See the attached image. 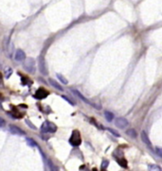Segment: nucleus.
I'll return each instance as SVG.
<instances>
[{
  "mask_svg": "<svg viewBox=\"0 0 162 171\" xmlns=\"http://www.w3.org/2000/svg\"><path fill=\"white\" fill-rule=\"evenodd\" d=\"M24 68L29 73L33 74L35 72V61L33 59H26L24 61Z\"/></svg>",
  "mask_w": 162,
  "mask_h": 171,
  "instance_id": "1",
  "label": "nucleus"
},
{
  "mask_svg": "<svg viewBox=\"0 0 162 171\" xmlns=\"http://www.w3.org/2000/svg\"><path fill=\"white\" fill-rule=\"evenodd\" d=\"M69 143L74 147H78L80 146L82 143V138L80 135V132L78 131H74L72 132V135L69 138Z\"/></svg>",
  "mask_w": 162,
  "mask_h": 171,
  "instance_id": "2",
  "label": "nucleus"
},
{
  "mask_svg": "<svg viewBox=\"0 0 162 171\" xmlns=\"http://www.w3.org/2000/svg\"><path fill=\"white\" fill-rule=\"evenodd\" d=\"M41 131L43 132H55L57 131V127L51 122H46L42 125Z\"/></svg>",
  "mask_w": 162,
  "mask_h": 171,
  "instance_id": "3",
  "label": "nucleus"
},
{
  "mask_svg": "<svg viewBox=\"0 0 162 171\" xmlns=\"http://www.w3.org/2000/svg\"><path fill=\"white\" fill-rule=\"evenodd\" d=\"M115 125H116L117 128L123 129L128 127L129 123H128L126 118H124V117H119V118L116 119V120H115Z\"/></svg>",
  "mask_w": 162,
  "mask_h": 171,
  "instance_id": "4",
  "label": "nucleus"
},
{
  "mask_svg": "<svg viewBox=\"0 0 162 171\" xmlns=\"http://www.w3.org/2000/svg\"><path fill=\"white\" fill-rule=\"evenodd\" d=\"M72 92H73V94H74V95H76L78 97H79L80 98V99L81 100H82L83 102H85V103H86V104H89V105H91V106H93L94 108H96V109H100V108H99V107H97V106H95V105H94L93 104V103L92 102H90L89 100H88L87 99V98L85 96H82V94H81V93L79 92V91H78V90H75V89H73L72 90Z\"/></svg>",
  "mask_w": 162,
  "mask_h": 171,
  "instance_id": "5",
  "label": "nucleus"
},
{
  "mask_svg": "<svg viewBox=\"0 0 162 171\" xmlns=\"http://www.w3.org/2000/svg\"><path fill=\"white\" fill-rule=\"evenodd\" d=\"M39 70L40 72L43 75H48L49 72L46 70V63H45V60H44V57L41 56L39 58Z\"/></svg>",
  "mask_w": 162,
  "mask_h": 171,
  "instance_id": "6",
  "label": "nucleus"
},
{
  "mask_svg": "<svg viewBox=\"0 0 162 171\" xmlns=\"http://www.w3.org/2000/svg\"><path fill=\"white\" fill-rule=\"evenodd\" d=\"M9 131L13 134H15V135H25L26 134L23 129H21L20 128H18L17 126H14V125H10Z\"/></svg>",
  "mask_w": 162,
  "mask_h": 171,
  "instance_id": "7",
  "label": "nucleus"
},
{
  "mask_svg": "<svg viewBox=\"0 0 162 171\" xmlns=\"http://www.w3.org/2000/svg\"><path fill=\"white\" fill-rule=\"evenodd\" d=\"M48 96H49L48 91H46V89H44V88H39L34 96L36 98H38V99H44V98H46Z\"/></svg>",
  "mask_w": 162,
  "mask_h": 171,
  "instance_id": "8",
  "label": "nucleus"
},
{
  "mask_svg": "<svg viewBox=\"0 0 162 171\" xmlns=\"http://www.w3.org/2000/svg\"><path fill=\"white\" fill-rule=\"evenodd\" d=\"M15 60L18 61H22L26 60V54L23 50L21 49H17L16 52H15Z\"/></svg>",
  "mask_w": 162,
  "mask_h": 171,
  "instance_id": "9",
  "label": "nucleus"
},
{
  "mask_svg": "<svg viewBox=\"0 0 162 171\" xmlns=\"http://www.w3.org/2000/svg\"><path fill=\"white\" fill-rule=\"evenodd\" d=\"M140 136H141V140H142V142L145 144V145H147L148 147H152V143H151L150 141V139L147 135V133H146L145 132H141V134H140Z\"/></svg>",
  "mask_w": 162,
  "mask_h": 171,
  "instance_id": "10",
  "label": "nucleus"
},
{
  "mask_svg": "<svg viewBox=\"0 0 162 171\" xmlns=\"http://www.w3.org/2000/svg\"><path fill=\"white\" fill-rule=\"evenodd\" d=\"M49 82H50V85L52 86V87H54L55 89H57L58 91H64V89H63V87L58 83V82H56L55 80H53L52 79H49Z\"/></svg>",
  "mask_w": 162,
  "mask_h": 171,
  "instance_id": "11",
  "label": "nucleus"
},
{
  "mask_svg": "<svg viewBox=\"0 0 162 171\" xmlns=\"http://www.w3.org/2000/svg\"><path fill=\"white\" fill-rule=\"evenodd\" d=\"M126 134H127L129 137H131V138H133V139L137 138V136H138L137 131H135V129H129L128 131L126 132Z\"/></svg>",
  "mask_w": 162,
  "mask_h": 171,
  "instance_id": "12",
  "label": "nucleus"
},
{
  "mask_svg": "<svg viewBox=\"0 0 162 171\" xmlns=\"http://www.w3.org/2000/svg\"><path fill=\"white\" fill-rule=\"evenodd\" d=\"M104 116H105L106 120L109 121V122H111L113 119H114V115H113L111 112H108V111H106L105 113H104Z\"/></svg>",
  "mask_w": 162,
  "mask_h": 171,
  "instance_id": "13",
  "label": "nucleus"
},
{
  "mask_svg": "<svg viewBox=\"0 0 162 171\" xmlns=\"http://www.w3.org/2000/svg\"><path fill=\"white\" fill-rule=\"evenodd\" d=\"M148 169L150 171H162L161 167H159L158 165H156V164H149Z\"/></svg>",
  "mask_w": 162,
  "mask_h": 171,
  "instance_id": "14",
  "label": "nucleus"
},
{
  "mask_svg": "<svg viewBox=\"0 0 162 171\" xmlns=\"http://www.w3.org/2000/svg\"><path fill=\"white\" fill-rule=\"evenodd\" d=\"M48 164H49V167L50 171H59L56 165L53 163H52L50 160H48Z\"/></svg>",
  "mask_w": 162,
  "mask_h": 171,
  "instance_id": "15",
  "label": "nucleus"
},
{
  "mask_svg": "<svg viewBox=\"0 0 162 171\" xmlns=\"http://www.w3.org/2000/svg\"><path fill=\"white\" fill-rule=\"evenodd\" d=\"M57 77H58V80L62 82L63 84H67L68 83V81H67V80L66 79V77L63 76V75H61V74H57Z\"/></svg>",
  "mask_w": 162,
  "mask_h": 171,
  "instance_id": "16",
  "label": "nucleus"
},
{
  "mask_svg": "<svg viewBox=\"0 0 162 171\" xmlns=\"http://www.w3.org/2000/svg\"><path fill=\"white\" fill-rule=\"evenodd\" d=\"M27 143L30 147H37V144H36V142L31 138H27Z\"/></svg>",
  "mask_w": 162,
  "mask_h": 171,
  "instance_id": "17",
  "label": "nucleus"
},
{
  "mask_svg": "<svg viewBox=\"0 0 162 171\" xmlns=\"http://www.w3.org/2000/svg\"><path fill=\"white\" fill-rule=\"evenodd\" d=\"M106 129L109 132H111L114 136H116V137H119L121 135H119V133L117 132V131H115V129H110V128H106Z\"/></svg>",
  "mask_w": 162,
  "mask_h": 171,
  "instance_id": "18",
  "label": "nucleus"
},
{
  "mask_svg": "<svg viewBox=\"0 0 162 171\" xmlns=\"http://www.w3.org/2000/svg\"><path fill=\"white\" fill-rule=\"evenodd\" d=\"M26 124H27V125L30 128V129H34V131H35V129H37V128H36L35 127V125H33V124L32 123H31L29 120V119H26Z\"/></svg>",
  "mask_w": 162,
  "mask_h": 171,
  "instance_id": "19",
  "label": "nucleus"
},
{
  "mask_svg": "<svg viewBox=\"0 0 162 171\" xmlns=\"http://www.w3.org/2000/svg\"><path fill=\"white\" fill-rule=\"evenodd\" d=\"M12 73H13V70L10 67H8V68H6V70H5V76H6V77H9L12 75Z\"/></svg>",
  "mask_w": 162,
  "mask_h": 171,
  "instance_id": "20",
  "label": "nucleus"
},
{
  "mask_svg": "<svg viewBox=\"0 0 162 171\" xmlns=\"http://www.w3.org/2000/svg\"><path fill=\"white\" fill-rule=\"evenodd\" d=\"M118 162H119V164H121V167H127L126 161H125V160H123V159H122V160H118Z\"/></svg>",
  "mask_w": 162,
  "mask_h": 171,
  "instance_id": "21",
  "label": "nucleus"
},
{
  "mask_svg": "<svg viewBox=\"0 0 162 171\" xmlns=\"http://www.w3.org/2000/svg\"><path fill=\"white\" fill-rule=\"evenodd\" d=\"M155 152H156V154H158L159 157L162 158V148H155Z\"/></svg>",
  "mask_w": 162,
  "mask_h": 171,
  "instance_id": "22",
  "label": "nucleus"
},
{
  "mask_svg": "<svg viewBox=\"0 0 162 171\" xmlns=\"http://www.w3.org/2000/svg\"><path fill=\"white\" fill-rule=\"evenodd\" d=\"M62 97H63V98H64V99H65V100H66L67 102H68L70 105H74V102H73V101H71V100H70V99H69V98H68V97H67V96H62Z\"/></svg>",
  "mask_w": 162,
  "mask_h": 171,
  "instance_id": "23",
  "label": "nucleus"
},
{
  "mask_svg": "<svg viewBox=\"0 0 162 171\" xmlns=\"http://www.w3.org/2000/svg\"><path fill=\"white\" fill-rule=\"evenodd\" d=\"M108 161H103V162H102V168H106L107 167H108Z\"/></svg>",
  "mask_w": 162,
  "mask_h": 171,
  "instance_id": "24",
  "label": "nucleus"
},
{
  "mask_svg": "<svg viewBox=\"0 0 162 171\" xmlns=\"http://www.w3.org/2000/svg\"><path fill=\"white\" fill-rule=\"evenodd\" d=\"M0 121H1V127H3V126H4V124H5V123H4V119L1 118V119H0Z\"/></svg>",
  "mask_w": 162,
  "mask_h": 171,
  "instance_id": "25",
  "label": "nucleus"
}]
</instances>
